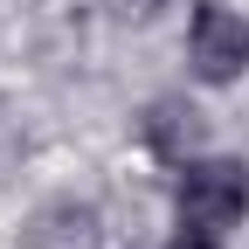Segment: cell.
<instances>
[{
	"label": "cell",
	"instance_id": "4",
	"mask_svg": "<svg viewBox=\"0 0 249 249\" xmlns=\"http://www.w3.org/2000/svg\"><path fill=\"white\" fill-rule=\"evenodd\" d=\"M173 249H214V235H194V229H187V235H180Z\"/></svg>",
	"mask_w": 249,
	"mask_h": 249
},
{
	"label": "cell",
	"instance_id": "2",
	"mask_svg": "<svg viewBox=\"0 0 249 249\" xmlns=\"http://www.w3.org/2000/svg\"><path fill=\"white\" fill-rule=\"evenodd\" d=\"M187 62H194L201 83H235L249 70V21L229 14L222 0H201L194 21H187Z\"/></svg>",
	"mask_w": 249,
	"mask_h": 249
},
{
	"label": "cell",
	"instance_id": "1",
	"mask_svg": "<svg viewBox=\"0 0 249 249\" xmlns=\"http://www.w3.org/2000/svg\"><path fill=\"white\" fill-rule=\"evenodd\" d=\"M173 208H180V229L229 235L249 214V166L242 160H187L180 187H173Z\"/></svg>",
	"mask_w": 249,
	"mask_h": 249
},
{
	"label": "cell",
	"instance_id": "3",
	"mask_svg": "<svg viewBox=\"0 0 249 249\" xmlns=\"http://www.w3.org/2000/svg\"><path fill=\"white\" fill-rule=\"evenodd\" d=\"M145 145L160 152V160H173V166L201 160V111H194V104H180V97L152 104V111H145Z\"/></svg>",
	"mask_w": 249,
	"mask_h": 249
}]
</instances>
